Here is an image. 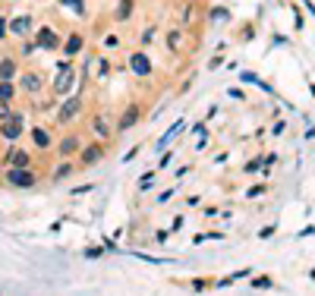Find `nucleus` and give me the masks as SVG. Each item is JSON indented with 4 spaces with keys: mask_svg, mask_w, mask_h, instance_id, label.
Masks as SVG:
<instances>
[{
    "mask_svg": "<svg viewBox=\"0 0 315 296\" xmlns=\"http://www.w3.org/2000/svg\"><path fill=\"white\" fill-rule=\"evenodd\" d=\"M22 133H26V114L22 110H10V117L0 123V136L7 142H19Z\"/></svg>",
    "mask_w": 315,
    "mask_h": 296,
    "instance_id": "f257e3e1",
    "label": "nucleus"
},
{
    "mask_svg": "<svg viewBox=\"0 0 315 296\" xmlns=\"http://www.w3.org/2000/svg\"><path fill=\"white\" fill-rule=\"evenodd\" d=\"M35 183H38V174L32 167H10L7 170V186H13V189H32Z\"/></svg>",
    "mask_w": 315,
    "mask_h": 296,
    "instance_id": "f03ea898",
    "label": "nucleus"
},
{
    "mask_svg": "<svg viewBox=\"0 0 315 296\" xmlns=\"http://www.w3.org/2000/svg\"><path fill=\"white\" fill-rule=\"evenodd\" d=\"M91 133L98 136V142H110V139H114V133H117V129H114V123H110V117L104 114V110L91 117Z\"/></svg>",
    "mask_w": 315,
    "mask_h": 296,
    "instance_id": "7ed1b4c3",
    "label": "nucleus"
},
{
    "mask_svg": "<svg viewBox=\"0 0 315 296\" xmlns=\"http://www.w3.org/2000/svg\"><path fill=\"white\" fill-rule=\"evenodd\" d=\"M139 120H142V107L139 104H129V107H123V114L114 123V129H117V133H126V129H133Z\"/></svg>",
    "mask_w": 315,
    "mask_h": 296,
    "instance_id": "20e7f679",
    "label": "nucleus"
},
{
    "mask_svg": "<svg viewBox=\"0 0 315 296\" xmlns=\"http://www.w3.org/2000/svg\"><path fill=\"white\" fill-rule=\"evenodd\" d=\"M79 161L85 164V167H95V164H101V161H104V145H101V142H98V145H95V142H91V145H82V148H79Z\"/></svg>",
    "mask_w": 315,
    "mask_h": 296,
    "instance_id": "39448f33",
    "label": "nucleus"
},
{
    "mask_svg": "<svg viewBox=\"0 0 315 296\" xmlns=\"http://www.w3.org/2000/svg\"><path fill=\"white\" fill-rule=\"evenodd\" d=\"M35 44H38V47H44V51H57L63 41H60V35L57 32H54V29H38V32H35Z\"/></svg>",
    "mask_w": 315,
    "mask_h": 296,
    "instance_id": "423d86ee",
    "label": "nucleus"
},
{
    "mask_svg": "<svg viewBox=\"0 0 315 296\" xmlns=\"http://www.w3.org/2000/svg\"><path fill=\"white\" fill-rule=\"evenodd\" d=\"M79 107H82V98H79V95L66 98V101L60 104V110H57V120H60V123H69V120H76V117H79Z\"/></svg>",
    "mask_w": 315,
    "mask_h": 296,
    "instance_id": "0eeeda50",
    "label": "nucleus"
},
{
    "mask_svg": "<svg viewBox=\"0 0 315 296\" xmlns=\"http://www.w3.org/2000/svg\"><path fill=\"white\" fill-rule=\"evenodd\" d=\"M57 72L60 76H57V82H54V91H57V95H66V91L72 88V82H76V69H72V63H69V66H60Z\"/></svg>",
    "mask_w": 315,
    "mask_h": 296,
    "instance_id": "6e6552de",
    "label": "nucleus"
},
{
    "mask_svg": "<svg viewBox=\"0 0 315 296\" xmlns=\"http://www.w3.org/2000/svg\"><path fill=\"white\" fill-rule=\"evenodd\" d=\"M129 69L136 72V76H152V57H148V54H133V57H129Z\"/></svg>",
    "mask_w": 315,
    "mask_h": 296,
    "instance_id": "1a4fd4ad",
    "label": "nucleus"
},
{
    "mask_svg": "<svg viewBox=\"0 0 315 296\" xmlns=\"http://www.w3.org/2000/svg\"><path fill=\"white\" fill-rule=\"evenodd\" d=\"M29 136H32L35 148H41V152H51V148H54V136H51V129H44V126H35Z\"/></svg>",
    "mask_w": 315,
    "mask_h": 296,
    "instance_id": "9d476101",
    "label": "nucleus"
},
{
    "mask_svg": "<svg viewBox=\"0 0 315 296\" xmlns=\"http://www.w3.org/2000/svg\"><path fill=\"white\" fill-rule=\"evenodd\" d=\"M19 85H22V91H26V95H38V91L44 88L38 72H22V76H19Z\"/></svg>",
    "mask_w": 315,
    "mask_h": 296,
    "instance_id": "9b49d317",
    "label": "nucleus"
},
{
    "mask_svg": "<svg viewBox=\"0 0 315 296\" xmlns=\"http://www.w3.org/2000/svg\"><path fill=\"white\" fill-rule=\"evenodd\" d=\"M7 164H10V167H32V155L26 152V148H10Z\"/></svg>",
    "mask_w": 315,
    "mask_h": 296,
    "instance_id": "f8f14e48",
    "label": "nucleus"
},
{
    "mask_svg": "<svg viewBox=\"0 0 315 296\" xmlns=\"http://www.w3.org/2000/svg\"><path fill=\"white\" fill-rule=\"evenodd\" d=\"M82 47H85V38H82V35H79V32H72V35H69V38L63 41V54H66V57H69V60H72V57H76V54H79Z\"/></svg>",
    "mask_w": 315,
    "mask_h": 296,
    "instance_id": "ddd939ff",
    "label": "nucleus"
},
{
    "mask_svg": "<svg viewBox=\"0 0 315 296\" xmlns=\"http://www.w3.org/2000/svg\"><path fill=\"white\" fill-rule=\"evenodd\" d=\"M7 29L16 35V38H29V32H32V19H29V16H19V19H13Z\"/></svg>",
    "mask_w": 315,
    "mask_h": 296,
    "instance_id": "4468645a",
    "label": "nucleus"
},
{
    "mask_svg": "<svg viewBox=\"0 0 315 296\" xmlns=\"http://www.w3.org/2000/svg\"><path fill=\"white\" fill-rule=\"evenodd\" d=\"M79 148H82L79 136H63V139H60V145H57V152H60L63 158H69V155H76Z\"/></svg>",
    "mask_w": 315,
    "mask_h": 296,
    "instance_id": "2eb2a0df",
    "label": "nucleus"
},
{
    "mask_svg": "<svg viewBox=\"0 0 315 296\" xmlns=\"http://www.w3.org/2000/svg\"><path fill=\"white\" fill-rule=\"evenodd\" d=\"M16 76H19V63L13 57H4L0 60V79H16Z\"/></svg>",
    "mask_w": 315,
    "mask_h": 296,
    "instance_id": "dca6fc26",
    "label": "nucleus"
},
{
    "mask_svg": "<svg viewBox=\"0 0 315 296\" xmlns=\"http://www.w3.org/2000/svg\"><path fill=\"white\" fill-rule=\"evenodd\" d=\"M133 7H136V0H120V4H117V10H114V16H117L120 22H126L129 16H133Z\"/></svg>",
    "mask_w": 315,
    "mask_h": 296,
    "instance_id": "f3484780",
    "label": "nucleus"
},
{
    "mask_svg": "<svg viewBox=\"0 0 315 296\" xmlns=\"http://www.w3.org/2000/svg\"><path fill=\"white\" fill-rule=\"evenodd\" d=\"M16 98V85L13 79H0V101H13Z\"/></svg>",
    "mask_w": 315,
    "mask_h": 296,
    "instance_id": "a211bd4d",
    "label": "nucleus"
},
{
    "mask_svg": "<svg viewBox=\"0 0 315 296\" xmlns=\"http://www.w3.org/2000/svg\"><path fill=\"white\" fill-rule=\"evenodd\" d=\"M167 47H171V51H180V47H183V32H180V29H171V32H167Z\"/></svg>",
    "mask_w": 315,
    "mask_h": 296,
    "instance_id": "6ab92c4d",
    "label": "nucleus"
},
{
    "mask_svg": "<svg viewBox=\"0 0 315 296\" xmlns=\"http://www.w3.org/2000/svg\"><path fill=\"white\" fill-rule=\"evenodd\" d=\"M69 174H72V164H69V161H63V164H60V167H57V170H54V183H60V180H66Z\"/></svg>",
    "mask_w": 315,
    "mask_h": 296,
    "instance_id": "aec40b11",
    "label": "nucleus"
},
{
    "mask_svg": "<svg viewBox=\"0 0 315 296\" xmlns=\"http://www.w3.org/2000/svg\"><path fill=\"white\" fill-rule=\"evenodd\" d=\"M271 287H274L271 277H255V281H252V290H271Z\"/></svg>",
    "mask_w": 315,
    "mask_h": 296,
    "instance_id": "412c9836",
    "label": "nucleus"
},
{
    "mask_svg": "<svg viewBox=\"0 0 315 296\" xmlns=\"http://www.w3.org/2000/svg\"><path fill=\"white\" fill-rule=\"evenodd\" d=\"M139 41H142V44H152V41H155V29H142Z\"/></svg>",
    "mask_w": 315,
    "mask_h": 296,
    "instance_id": "4be33fe9",
    "label": "nucleus"
},
{
    "mask_svg": "<svg viewBox=\"0 0 315 296\" xmlns=\"http://www.w3.org/2000/svg\"><path fill=\"white\" fill-rule=\"evenodd\" d=\"M10 117V101H0V123Z\"/></svg>",
    "mask_w": 315,
    "mask_h": 296,
    "instance_id": "5701e85b",
    "label": "nucleus"
},
{
    "mask_svg": "<svg viewBox=\"0 0 315 296\" xmlns=\"http://www.w3.org/2000/svg\"><path fill=\"white\" fill-rule=\"evenodd\" d=\"M139 186H142V189H152V174H142V180H139Z\"/></svg>",
    "mask_w": 315,
    "mask_h": 296,
    "instance_id": "b1692460",
    "label": "nucleus"
},
{
    "mask_svg": "<svg viewBox=\"0 0 315 296\" xmlns=\"http://www.w3.org/2000/svg\"><path fill=\"white\" fill-rule=\"evenodd\" d=\"M107 69H110V63H107V57H101V63H98V76H107Z\"/></svg>",
    "mask_w": 315,
    "mask_h": 296,
    "instance_id": "393cba45",
    "label": "nucleus"
},
{
    "mask_svg": "<svg viewBox=\"0 0 315 296\" xmlns=\"http://www.w3.org/2000/svg\"><path fill=\"white\" fill-rule=\"evenodd\" d=\"M117 44H120L117 35H107V38H104V47H117Z\"/></svg>",
    "mask_w": 315,
    "mask_h": 296,
    "instance_id": "a878e982",
    "label": "nucleus"
},
{
    "mask_svg": "<svg viewBox=\"0 0 315 296\" xmlns=\"http://www.w3.org/2000/svg\"><path fill=\"white\" fill-rule=\"evenodd\" d=\"M88 189H95V183H85V186H76V189H72V195H82V192H88Z\"/></svg>",
    "mask_w": 315,
    "mask_h": 296,
    "instance_id": "bb28decb",
    "label": "nucleus"
},
{
    "mask_svg": "<svg viewBox=\"0 0 315 296\" xmlns=\"http://www.w3.org/2000/svg\"><path fill=\"white\" fill-rule=\"evenodd\" d=\"M265 189H268V186H252V189H249V192H246V195H249V199H255V195H262V192H265Z\"/></svg>",
    "mask_w": 315,
    "mask_h": 296,
    "instance_id": "cd10ccee",
    "label": "nucleus"
},
{
    "mask_svg": "<svg viewBox=\"0 0 315 296\" xmlns=\"http://www.w3.org/2000/svg\"><path fill=\"white\" fill-rule=\"evenodd\" d=\"M101 255V249L98 246H91V249H85V258H98Z\"/></svg>",
    "mask_w": 315,
    "mask_h": 296,
    "instance_id": "c85d7f7f",
    "label": "nucleus"
},
{
    "mask_svg": "<svg viewBox=\"0 0 315 296\" xmlns=\"http://www.w3.org/2000/svg\"><path fill=\"white\" fill-rule=\"evenodd\" d=\"M4 38H7V19L0 16V41H4Z\"/></svg>",
    "mask_w": 315,
    "mask_h": 296,
    "instance_id": "c756f323",
    "label": "nucleus"
},
{
    "mask_svg": "<svg viewBox=\"0 0 315 296\" xmlns=\"http://www.w3.org/2000/svg\"><path fill=\"white\" fill-rule=\"evenodd\" d=\"M0 170H4V161H0Z\"/></svg>",
    "mask_w": 315,
    "mask_h": 296,
    "instance_id": "7c9ffc66",
    "label": "nucleus"
}]
</instances>
